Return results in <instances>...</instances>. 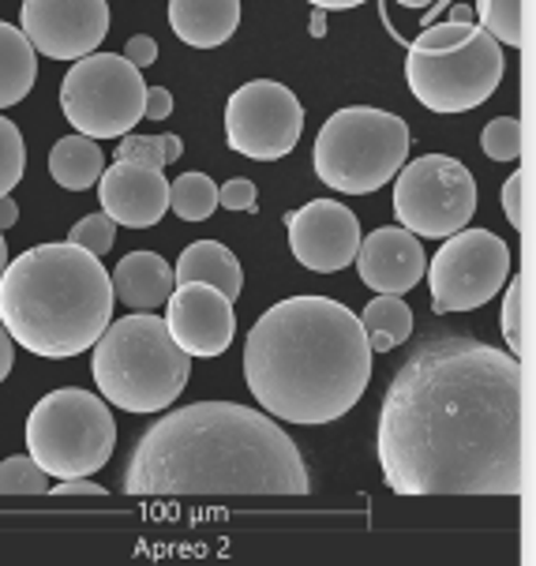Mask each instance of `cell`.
Wrapping results in <instances>:
<instances>
[{"label": "cell", "mask_w": 536, "mask_h": 566, "mask_svg": "<svg viewBox=\"0 0 536 566\" xmlns=\"http://www.w3.org/2000/svg\"><path fill=\"white\" fill-rule=\"evenodd\" d=\"M382 481L398 495H518L525 382L514 353L469 334L420 342L379 409Z\"/></svg>", "instance_id": "obj_1"}, {"label": "cell", "mask_w": 536, "mask_h": 566, "mask_svg": "<svg viewBox=\"0 0 536 566\" xmlns=\"http://www.w3.org/2000/svg\"><path fill=\"white\" fill-rule=\"evenodd\" d=\"M124 495H308V465L271 412L196 401L155 420L124 469Z\"/></svg>", "instance_id": "obj_2"}, {"label": "cell", "mask_w": 536, "mask_h": 566, "mask_svg": "<svg viewBox=\"0 0 536 566\" xmlns=\"http://www.w3.org/2000/svg\"><path fill=\"white\" fill-rule=\"evenodd\" d=\"M244 379L274 420L334 424L371 382L360 315L330 296H290L244 342Z\"/></svg>", "instance_id": "obj_3"}, {"label": "cell", "mask_w": 536, "mask_h": 566, "mask_svg": "<svg viewBox=\"0 0 536 566\" xmlns=\"http://www.w3.org/2000/svg\"><path fill=\"white\" fill-rule=\"evenodd\" d=\"M113 282L98 255L75 244H38L0 274V326L45 360L87 353L113 323Z\"/></svg>", "instance_id": "obj_4"}, {"label": "cell", "mask_w": 536, "mask_h": 566, "mask_svg": "<svg viewBox=\"0 0 536 566\" xmlns=\"http://www.w3.org/2000/svg\"><path fill=\"white\" fill-rule=\"evenodd\" d=\"M102 398L124 412H161L191 379V360L155 312L109 323L94 342L91 360Z\"/></svg>", "instance_id": "obj_5"}, {"label": "cell", "mask_w": 536, "mask_h": 566, "mask_svg": "<svg viewBox=\"0 0 536 566\" xmlns=\"http://www.w3.org/2000/svg\"><path fill=\"white\" fill-rule=\"evenodd\" d=\"M409 158V124L398 113L349 105L315 136V177L346 196L379 191Z\"/></svg>", "instance_id": "obj_6"}, {"label": "cell", "mask_w": 536, "mask_h": 566, "mask_svg": "<svg viewBox=\"0 0 536 566\" xmlns=\"http://www.w3.org/2000/svg\"><path fill=\"white\" fill-rule=\"evenodd\" d=\"M113 447H117L113 412L91 390H53L27 417V454L56 481L94 476L113 458Z\"/></svg>", "instance_id": "obj_7"}, {"label": "cell", "mask_w": 536, "mask_h": 566, "mask_svg": "<svg viewBox=\"0 0 536 566\" xmlns=\"http://www.w3.org/2000/svg\"><path fill=\"white\" fill-rule=\"evenodd\" d=\"M147 83L120 53H87L61 83V109L87 139H120L143 120Z\"/></svg>", "instance_id": "obj_8"}, {"label": "cell", "mask_w": 536, "mask_h": 566, "mask_svg": "<svg viewBox=\"0 0 536 566\" xmlns=\"http://www.w3.org/2000/svg\"><path fill=\"white\" fill-rule=\"evenodd\" d=\"M503 45L492 34L476 31L469 42L443 53L409 50L406 80L413 98L432 113H469L484 105L503 83Z\"/></svg>", "instance_id": "obj_9"}, {"label": "cell", "mask_w": 536, "mask_h": 566, "mask_svg": "<svg viewBox=\"0 0 536 566\" xmlns=\"http://www.w3.org/2000/svg\"><path fill=\"white\" fill-rule=\"evenodd\" d=\"M476 210V180L450 155H424L398 169L395 214L401 229L428 241H443L469 226Z\"/></svg>", "instance_id": "obj_10"}, {"label": "cell", "mask_w": 536, "mask_h": 566, "mask_svg": "<svg viewBox=\"0 0 536 566\" xmlns=\"http://www.w3.org/2000/svg\"><path fill=\"white\" fill-rule=\"evenodd\" d=\"M511 274V248L487 229H458L428 263V285H432V308L473 312L484 308L506 285Z\"/></svg>", "instance_id": "obj_11"}, {"label": "cell", "mask_w": 536, "mask_h": 566, "mask_svg": "<svg viewBox=\"0 0 536 566\" xmlns=\"http://www.w3.org/2000/svg\"><path fill=\"white\" fill-rule=\"evenodd\" d=\"M304 132V105L290 86L274 80H252L225 105L229 150L255 161L285 158Z\"/></svg>", "instance_id": "obj_12"}, {"label": "cell", "mask_w": 536, "mask_h": 566, "mask_svg": "<svg viewBox=\"0 0 536 566\" xmlns=\"http://www.w3.org/2000/svg\"><path fill=\"white\" fill-rule=\"evenodd\" d=\"M19 31L53 61H80L98 53L102 38L109 34V4L105 0H23Z\"/></svg>", "instance_id": "obj_13"}, {"label": "cell", "mask_w": 536, "mask_h": 566, "mask_svg": "<svg viewBox=\"0 0 536 566\" xmlns=\"http://www.w3.org/2000/svg\"><path fill=\"white\" fill-rule=\"evenodd\" d=\"M290 226L293 259L304 271L315 274H338L353 263L360 248V222L349 207L334 199H312L301 210L285 218Z\"/></svg>", "instance_id": "obj_14"}, {"label": "cell", "mask_w": 536, "mask_h": 566, "mask_svg": "<svg viewBox=\"0 0 536 566\" xmlns=\"http://www.w3.org/2000/svg\"><path fill=\"white\" fill-rule=\"evenodd\" d=\"M166 326L188 357H222L237 334L233 301L214 285L185 282L166 301Z\"/></svg>", "instance_id": "obj_15"}, {"label": "cell", "mask_w": 536, "mask_h": 566, "mask_svg": "<svg viewBox=\"0 0 536 566\" xmlns=\"http://www.w3.org/2000/svg\"><path fill=\"white\" fill-rule=\"evenodd\" d=\"M357 263V274L368 290L376 293H409L420 285V277L428 271V259H424V244L417 241L409 229H395V226H382L376 233L360 237V248L353 255Z\"/></svg>", "instance_id": "obj_16"}, {"label": "cell", "mask_w": 536, "mask_h": 566, "mask_svg": "<svg viewBox=\"0 0 536 566\" xmlns=\"http://www.w3.org/2000/svg\"><path fill=\"white\" fill-rule=\"evenodd\" d=\"M102 210L124 229H150L169 210V180L161 169L117 161L113 169H102L98 177Z\"/></svg>", "instance_id": "obj_17"}, {"label": "cell", "mask_w": 536, "mask_h": 566, "mask_svg": "<svg viewBox=\"0 0 536 566\" xmlns=\"http://www.w3.org/2000/svg\"><path fill=\"white\" fill-rule=\"evenodd\" d=\"M169 27L191 50H218L241 27V0H169Z\"/></svg>", "instance_id": "obj_18"}, {"label": "cell", "mask_w": 536, "mask_h": 566, "mask_svg": "<svg viewBox=\"0 0 536 566\" xmlns=\"http://www.w3.org/2000/svg\"><path fill=\"white\" fill-rule=\"evenodd\" d=\"M113 296L124 301L136 312H158L169 301V293L177 290L174 266L166 263L158 252H132L124 255L109 274Z\"/></svg>", "instance_id": "obj_19"}, {"label": "cell", "mask_w": 536, "mask_h": 566, "mask_svg": "<svg viewBox=\"0 0 536 566\" xmlns=\"http://www.w3.org/2000/svg\"><path fill=\"white\" fill-rule=\"evenodd\" d=\"M174 277H177V285H185V282L214 285V290L222 296H229V301H237L241 290H244L241 263H237V255L229 252L225 244H218V241L188 244L185 252H180V259H177Z\"/></svg>", "instance_id": "obj_20"}, {"label": "cell", "mask_w": 536, "mask_h": 566, "mask_svg": "<svg viewBox=\"0 0 536 566\" xmlns=\"http://www.w3.org/2000/svg\"><path fill=\"white\" fill-rule=\"evenodd\" d=\"M34 80H38L34 45L27 42L23 31H15L12 23L0 19V109L23 102L34 91Z\"/></svg>", "instance_id": "obj_21"}, {"label": "cell", "mask_w": 536, "mask_h": 566, "mask_svg": "<svg viewBox=\"0 0 536 566\" xmlns=\"http://www.w3.org/2000/svg\"><path fill=\"white\" fill-rule=\"evenodd\" d=\"M102 169H105V155H102L98 139H87L75 132V136H64L53 143L50 172L61 188L87 191V188H94V180L102 177Z\"/></svg>", "instance_id": "obj_22"}, {"label": "cell", "mask_w": 536, "mask_h": 566, "mask_svg": "<svg viewBox=\"0 0 536 566\" xmlns=\"http://www.w3.org/2000/svg\"><path fill=\"white\" fill-rule=\"evenodd\" d=\"M364 338H368L371 353H390L395 345H401L413 334V312L409 304L395 293H379L376 301L364 308L360 315Z\"/></svg>", "instance_id": "obj_23"}, {"label": "cell", "mask_w": 536, "mask_h": 566, "mask_svg": "<svg viewBox=\"0 0 536 566\" xmlns=\"http://www.w3.org/2000/svg\"><path fill=\"white\" fill-rule=\"evenodd\" d=\"M218 207V188L207 172H180L169 180V210L185 222H207Z\"/></svg>", "instance_id": "obj_24"}, {"label": "cell", "mask_w": 536, "mask_h": 566, "mask_svg": "<svg viewBox=\"0 0 536 566\" xmlns=\"http://www.w3.org/2000/svg\"><path fill=\"white\" fill-rule=\"evenodd\" d=\"M476 31H481V23L476 19H435V23L420 27L417 38H409V50L417 53H443V50H454V45L469 42Z\"/></svg>", "instance_id": "obj_25"}, {"label": "cell", "mask_w": 536, "mask_h": 566, "mask_svg": "<svg viewBox=\"0 0 536 566\" xmlns=\"http://www.w3.org/2000/svg\"><path fill=\"white\" fill-rule=\"evenodd\" d=\"M476 19L500 45H522V0H481Z\"/></svg>", "instance_id": "obj_26"}, {"label": "cell", "mask_w": 536, "mask_h": 566, "mask_svg": "<svg viewBox=\"0 0 536 566\" xmlns=\"http://www.w3.org/2000/svg\"><path fill=\"white\" fill-rule=\"evenodd\" d=\"M50 492V473L27 458H4L0 462V495H45Z\"/></svg>", "instance_id": "obj_27"}, {"label": "cell", "mask_w": 536, "mask_h": 566, "mask_svg": "<svg viewBox=\"0 0 536 566\" xmlns=\"http://www.w3.org/2000/svg\"><path fill=\"white\" fill-rule=\"evenodd\" d=\"M27 169V150H23V136L12 120L0 113V196H12V188L23 180Z\"/></svg>", "instance_id": "obj_28"}, {"label": "cell", "mask_w": 536, "mask_h": 566, "mask_svg": "<svg viewBox=\"0 0 536 566\" xmlns=\"http://www.w3.org/2000/svg\"><path fill=\"white\" fill-rule=\"evenodd\" d=\"M503 338L511 345L514 357H525V290H522V277L514 274L506 282L503 293Z\"/></svg>", "instance_id": "obj_29"}, {"label": "cell", "mask_w": 536, "mask_h": 566, "mask_svg": "<svg viewBox=\"0 0 536 566\" xmlns=\"http://www.w3.org/2000/svg\"><path fill=\"white\" fill-rule=\"evenodd\" d=\"M484 155L492 161H518L522 155V124L518 117H495L481 136Z\"/></svg>", "instance_id": "obj_30"}, {"label": "cell", "mask_w": 536, "mask_h": 566, "mask_svg": "<svg viewBox=\"0 0 536 566\" xmlns=\"http://www.w3.org/2000/svg\"><path fill=\"white\" fill-rule=\"evenodd\" d=\"M113 241H117V222H113L109 214H87V218H80V222L72 226V233H69V244L75 248H87L91 255H105L113 248Z\"/></svg>", "instance_id": "obj_31"}, {"label": "cell", "mask_w": 536, "mask_h": 566, "mask_svg": "<svg viewBox=\"0 0 536 566\" xmlns=\"http://www.w3.org/2000/svg\"><path fill=\"white\" fill-rule=\"evenodd\" d=\"M117 161H136V166H150V169L169 166L161 136H132V132L120 136V143H117Z\"/></svg>", "instance_id": "obj_32"}, {"label": "cell", "mask_w": 536, "mask_h": 566, "mask_svg": "<svg viewBox=\"0 0 536 566\" xmlns=\"http://www.w3.org/2000/svg\"><path fill=\"white\" fill-rule=\"evenodd\" d=\"M255 199H260V191H255V185L248 177H233L225 188H218V203L229 210H248V214H252Z\"/></svg>", "instance_id": "obj_33"}, {"label": "cell", "mask_w": 536, "mask_h": 566, "mask_svg": "<svg viewBox=\"0 0 536 566\" xmlns=\"http://www.w3.org/2000/svg\"><path fill=\"white\" fill-rule=\"evenodd\" d=\"M525 177L522 172H514L511 180L503 185V214H506V222H511L514 229H522L525 226Z\"/></svg>", "instance_id": "obj_34"}, {"label": "cell", "mask_w": 536, "mask_h": 566, "mask_svg": "<svg viewBox=\"0 0 536 566\" xmlns=\"http://www.w3.org/2000/svg\"><path fill=\"white\" fill-rule=\"evenodd\" d=\"M124 61H132L136 69H150V64L158 61V42L150 34H136L124 45Z\"/></svg>", "instance_id": "obj_35"}, {"label": "cell", "mask_w": 536, "mask_h": 566, "mask_svg": "<svg viewBox=\"0 0 536 566\" xmlns=\"http://www.w3.org/2000/svg\"><path fill=\"white\" fill-rule=\"evenodd\" d=\"M174 113V94L166 86H147V98H143V120H166Z\"/></svg>", "instance_id": "obj_36"}, {"label": "cell", "mask_w": 536, "mask_h": 566, "mask_svg": "<svg viewBox=\"0 0 536 566\" xmlns=\"http://www.w3.org/2000/svg\"><path fill=\"white\" fill-rule=\"evenodd\" d=\"M50 495H56V499H64V495H105V488L94 484V481H83V476H69V481L50 488Z\"/></svg>", "instance_id": "obj_37"}, {"label": "cell", "mask_w": 536, "mask_h": 566, "mask_svg": "<svg viewBox=\"0 0 536 566\" xmlns=\"http://www.w3.org/2000/svg\"><path fill=\"white\" fill-rule=\"evenodd\" d=\"M12 360H15V342H12V334L0 326V382H4L8 371H12Z\"/></svg>", "instance_id": "obj_38"}, {"label": "cell", "mask_w": 536, "mask_h": 566, "mask_svg": "<svg viewBox=\"0 0 536 566\" xmlns=\"http://www.w3.org/2000/svg\"><path fill=\"white\" fill-rule=\"evenodd\" d=\"M15 222H19L15 199H12V196H0V233H4V229H12Z\"/></svg>", "instance_id": "obj_39"}, {"label": "cell", "mask_w": 536, "mask_h": 566, "mask_svg": "<svg viewBox=\"0 0 536 566\" xmlns=\"http://www.w3.org/2000/svg\"><path fill=\"white\" fill-rule=\"evenodd\" d=\"M312 8H323V12H346V8H360L364 0H308Z\"/></svg>", "instance_id": "obj_40"}, {"label": "cell", "mask_w": 536, "mask_h": 566, "mask_svg": "<svg viewBox=\"0 0 536 566\" xmlns=\"http://www.w3.org/2000/svg\"><path fill=\"white\" fill-rule=\"evenodd\" d=\"M387 4H390V0H387ZM395 4L409 8V12H420V8H428V15H432V12H439V8L446 4V0H395ZM428 15H424V19H428Z\"/></svg>", "instance_id": "obj_41"}, {"label": "cell", "mask_w": 536, "mask_h": 566, "mask_svg": "<svg viewBox=\"0 0 536 566\" xmlns=\"http://www.w3.org/2000/svg\"><path fill=\"white\" fill-rule=\"evenodd\" d=\"M161 143H166V161H177L180 155H185V143H180V136H161Z\"/></svg>", "instance_id": "obj_42"}, {"label": "cell", "mask_w": 536, "mask_h": 566, "mask_svg": "<svg viewBox=\"0 0 536 566\" xmlns=\"http://www.w3.org/2000/svg\"><path fill=\"white\" fill-rule=\"evenodd\" d=\"M312 34L315 38L327 34V12H323V8H315V15H312Z\"/></svg>", "instance_id": "obj_43"}, {"label": "cell", "mask_w": 536, "mask_h": 566, "mask_svg": "<svg viewBox=\"0 0 536 566\" xmlns=\"http://www.w3.org/2000/svg\"><path fill=\"white\" fill-rule=\"evenodd\" d=\"M446 19H476V12L469 4H450L446 8Z\"/></svg>", "instance_id": "obj_44"}, {"label": "cell", "mask_w": 536, "mask_h": 566, "mask_svg": "<svg viewBox=\"0 0 536 566\" xmlns=\"http://www.w3.org/2000/svg\"><path fill=\"white\" fill-rule=\"evenodd\" d=\"M4 266H8V241H4V233H0V274H4Z\"/></svg>", "instance_id": "obj_45"}]
</instances>
